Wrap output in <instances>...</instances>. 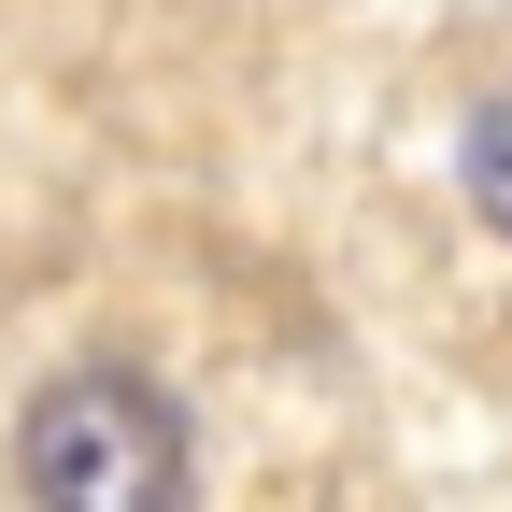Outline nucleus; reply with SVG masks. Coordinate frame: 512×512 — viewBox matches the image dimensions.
Masks as SVG:
<instances>
[{
  "label": "nucleus",
  "instance_id": "obj_1",
  "mask_svg": "<svg viewBox=\"0 0 512 512\" xmlns=\"http://www.w3.org/2000/svg\"><path fill=\"white\" fill-rule=\"evenodd\" d=\"M15 470H29L43 512H171L185 498V413L143 370H57L29 399Z\"/></svg>",
  "mask_w": 512,
  "mask_h": 512
},
{
  "label": "nucleus",
  "instance_id": "obj_2",
  "mask_svg": "<svg viewBox=\"0 0 512 512\" xmlns=\"http://www.w3.org/2000/svg\"><path fill=\"white\" fill-rule=\"evenodd\" d=\"M470 214H484V228L512 242V86H498V100L470 114Z\"/></svg>",
  "mask_w": 512,
  "mask_h": 512
}]
</instances>
